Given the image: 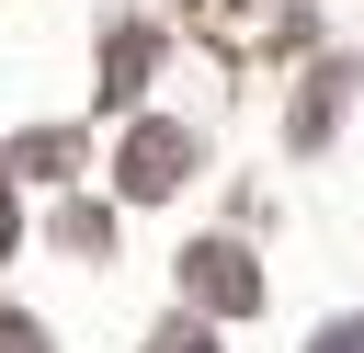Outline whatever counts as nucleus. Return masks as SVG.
Wrapping results in <instances>:
<instances>
[{
	"label": "nucleus",
	"mask_w": 364,
	"mask_h": 353,
	"mask_svg": "<svg viewBox=\"0 0 364 353\" xmlns=\"http://www.w3.org/2000/svg\"><path fill=\"white\" fill-rule=\"evenodd\" d=\"M182 273H193V296H205V307H250V296H262V285H250V251H228V239H205Z\"/></svg>",
	"instance_id": "1"
},
{
	"label": "nucleus",
	"mask_w": 364,
	"mask_h": 353,
	"mask_svg": "<svg viewBox=\"0 0 364 353\" xmlns=\"http://www.w3.org/2000/svg\"><path fill=\"white\" fill-rule=\"evenodd\" d=\"M307 353H364V319H330V330H318Z\"/></svg>",
	"instance_id": "2"
},
{
	"label": "nucleus",
	"mask_w": 364,
	"mask_h": 353,
	"mask_svg": "<svg viewBox=\"0 0 364 353\" xmlns=\"http://www.w3.org/2000/svg\"><path fill=\"white\" fill-rule=\"evenodd\" d=\"M159 353H216V342H205V330H171V342H159Z\"/></svg>",
	"instance_id": "3"
}]
</instances>
